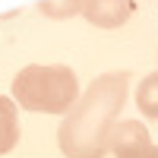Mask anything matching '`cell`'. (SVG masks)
Masks as SVG:
<instances>
[{
	"instance_id": "1",
	"label": "cell",
	"mask_w": 158,
	"mask_h": 158,
	"mask_svg": "<svg viewBox=\"0 0 158 158\" xmlns=\"http://www.w3.org/2000/svg\"><path fill=\"white\" fill-rule=\"evenodd\" d=\"M127 98V76H101L85 101L79 104V111L70 117L60 130V149L70 158H98L108 149L111 123L114 114L123 108Z\"/></svg>"
},
{
	"instance_id": "2",
	"label": "cell",
	"mask_w": 158,
	"mask_h": 158,
	"mask_svg": "<svg viewBox=\"0 0 158 158\" xmlns=\"http://www.w3.org/2000/svg\"><path fill=\"white\" fill-rule=\"evenodd\" d=\"M13 95L29 111L63 114L79 98V79L70 67H60V63H32L16 73Z\"/></svg>"
},
{
	"instance_id": "3",
	"label": "cell",
	"mask_w": 158,
	"mask_h": 158,
	"mask_svg": "<svg viewBox=\"0 0 158 158\" xmlns=\"http://www.w3.org/2000/svg\"><path fill=\"white\" fill-rule=\"evenodd\" d=\"M108 149H114L117 158H158V146L149 142L146 127L136 123V120L114 127L111 136H108Z\"/></svg>"
},
{
	"instance_id": "4",
	"label": "cell",
	"mask_w": 158,
	"mask_h": 158,
	"mask_svg": "<svg viewBox=\"0 0 158 158\" xmlns=\"http://www.w3.org/2000/svg\"><path fill=\"white\" fill-rule=\"evenodd\" d=\"M82 13L89 22L101 25V29H117L130 19L133 0H82Z\"/></svg>"
},
{
	"instance_id": "5",
	"label": "cell",
	"mask_w": 158,
	"mask_h": 158,
	"mask_svg": "<svg viewBox=\"0 0 158 158\" xmlns=\"http://www.w3.org/2000/svg\"><path fill=\"white\" fill-rule=\"evenodd\" d=\"M19 142V117L13 98L0 95V155L13 152V146Z\"/></svg>"
},
{
	"instance_id": "6",
	"label": "cell",
	"mask_w": 158,
	"mask_h": 158,
	"mask_svg": "<svg viewBox=\"0 0 158 158\" xmlns=\"http://www.w3.org/2000/svg\"><path fill=\"white\" fill-rule=\"evenodd\" d=\"M136 104H139V111L146 114V117H155L158 120V73L146 76L139 82L136 89Z\"/></svg>"
}]
</instances>
